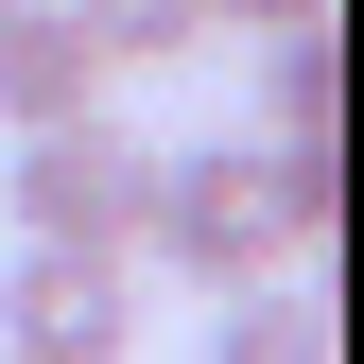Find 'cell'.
<instances>
[{
	"label": "cell",
	"instance_id": "6da1fadb",
	"mask_svg": "<svg viewBox=\"0 0 364 364\" xmlns=\"http://www.w3.org/2000/svg\"><path fill=\"white\" fill-rule=\"evenodd\" d=\"M122 260H156L173 295H278V260H295V225H278V173H260V139H173L156 156V191H139V243Z\"/></svg>",
	"mask_w": 364,
	"mask_h": 364
},
{
	"label": "cell",
	"instance_id": "7a4b0ae2",
	"mask_svg": "<svg viewBox=\"0 0 364 364\" xmlns=\"http://www.w3.org/2000/svg\"><path fill=\"white\" fill-rule=\"evenodd\" d=\"M139 191H156V139H139L122 105H87V122H53V139H18V156H0V243L122 260V243H139Z\"/></svg>",
	"mask_w": 364,
	"mask_h": 364
},
{
	"label": "cell",
	"instance_id": "3957f363",
	"mask_svg": "<svg viewBox=\"0 0 364 364\" xmlns=\"http://www.w3.org/2000/svg\"><path fill=\"white\" fill-rule=\"evenodd\" d=\"M0 364H139V260L18 243L0 260Z\"/></svg>",
	"mask_w": 364,
	"mask_h": 364
},
{
	"label": "cell",
	"instance_id": "277c9868",
	"mask_svg": "<svg viewBox=\"0 0 364 364\" xmlns=\"http://www.w3.org/2000/svg\"><path fill=\"white\" fill-rule=\"evenodd\" d=\"M105 105V53L70 35V0H0V139H53Z\"/></svg>",
	"mask_w": 364,
	"mask_h": 364
},
{
	"label": "cell",
	"instance_id": "5b68a950",
	"mask_svg": "<svg viewBox=\"0 0 364 364\" xmlns=\"http://www.w3.org/2000/svg\"><path fill=\"white\" fill-rule=\"evenodd\" d=\"M347 139V70H330V35H278L260 53V156H330Z\"/></svg>",
	"mask_w": 364,
	"mask_h": 364
},
{
	"label": "cell",
	"instance_id": "8992f818",
	"mask_svg": "<svg viewBox=\"0 0 364 364\" xmlns=\"http://www.w3.org/2000/svg\"><path fill=\"white\" fill-rule=\"evenodd\" d=\"M70 35H87V53H105V87H122V70L208 53V0H70Z\"/></svg>",
	"mask_w": 364,
	"mask_h": 364
},
{
	"label": "cell",
	"instance_id": "52a82bcc",
	"mask_svg": "<svg viewBox=\"0 0 364 364\" xmlns=\"http://www.w3.org/2000/svg\"><path fill=\"white\" fill-rule=\"evenodd\" d=\"M208 364H330V295H225Z\"/></svg>",
	"mask_w": 364,
	"mask_h": 364
},
{
	"label": "cell",
	"instance_id": "ba28073f",
	"mask_svg": "<svg viewBox=\"0 0 364 364\" xmlns=\"http://www.w3.org/2000/svg\"><path fill=\"white\" fill-rule=\"evenodd\" d=\"M208 35H243V53H278V35H330V0H208Z\"/></svg>",
	"mask_w": 364,
	"mask_h": 364
}]
</instances>
